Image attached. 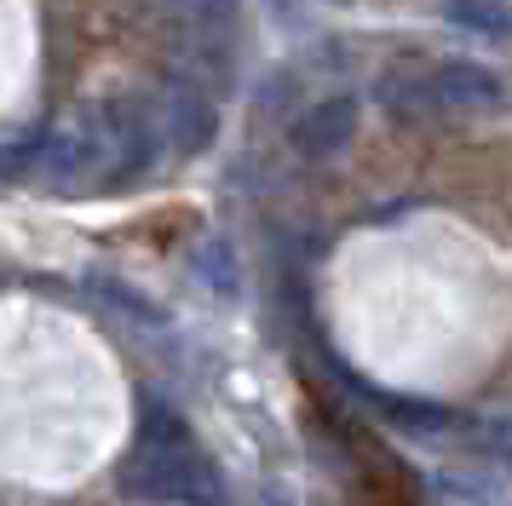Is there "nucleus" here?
<instances>
[{"label": "nucleus", "mask_w": 512, "mask_h": 506, "mask_svg": "<svg viewBox=\"0 0 512 506\" xmlns=\"http://www.w3.org/2000/svg\"><path fill=\"white\" fill-rule=\"evenodd\" d=\"M121 489L139 501H173V506H219L225 501V472L208 460L185 426V414L162 403L156 391L139 397V437L121 460Z\"/></svg>", "instance_id": "obj_1"}, {"label": "nucleus", "mask_w": 512, "mask_h": 506, "mask_svg": "<svg viewBox=\"0 0 512 506\" xmlns=\"http://www.w3.org/2000/svg\"><path fill=\"white\" fill-rule=\"evenodd\" d=\"M426 87L438 110H495L501 104V81L495 69L472 64V58H449V64L426 69Z\"/></svg>", "instance_id": "obj_2"}, {"label": "nucleus", "mask_w": 512, "mask_h": 506, "mask_svg": "<svg viewBox=\"0 0 512 506\" xmlns=\"http://www.w3.org/2000/svg\"><path fill=\"white\" fill-rule=\"evenodd\" d=\"M351 127H357V104H351V98H323V104H311V110L300 115V127H294V150L311 156V161H323L351 138Z\"/></svg>", "instance_id": "obj_3"}, {"label": "nucleus", "mask_w": 512, "mask_h": 506, "mask_svg": "<svg viewBox=\"0 0 512 506\" xmlns=\"http://www.w3.org/2000/svg\"><path fill=\"white\" fill-rule=\"evenodd\" d=\"M380 420L403 426L409 437H461L472 432V420L449 403H420V397H380Z\"/></svg>", "instance_id": "obj_4"}, {"label": "nucleus", "mask_w": 512, "mask_h": 506, "mask_svg": "<svg viewBox=\"0 0 512 506\" xmlns=\"http://www.w3.org/2000/svg\"><path fill=\"white\" fill-rule=\"evenodd\" d=\"M98 156H104V138H98V127H87V121L52 127V133L41 138V173H87Z\"/></svg>", "instance_id": "obj_5"}, {"label": "nucleus", "mask_w": 512, "mask_h": 506, "mask_svg": "<svg viewBox=\"0 0 512 506\" xmlns=\"http://www.w3.org/2000/svg\"><path fill=\"white\" fill-rule=\"evenodd\" d=\"M443 501H449V506H495L501 495H489V478H472V472H443Z\"/></svg>", "instance_id": "obj_6"}, {"label": "nucleus", "mask_w": 512, "mask_h": 506, "mask_svg": "<svg viewBox=\"0 0 512 506\" xmlns=\"http://www.w3.org/2000/svg\"><path fill=\"white\" fill-rule=\"evenodd\" d=\"M443 18L484 29V35H501V29H512V6H443Z\"/></svg>", "instance_id": "obj_7"}, {"label": "nucleus", "mask_w": 512, "mask_h": 506, "mask_svg": "<svg viewBox=\"0 0 512 506\" xmlns=\"http://www.w3.org/2000/svg\"><path fill=\"white\" fill-rule=\"evenodd\" d=\"M472 432H478V443H484V449H489L495 460H501V466H512V409L484 414V420H478Z\"/></svg>", "instance_id": "obj_8"}, {"label": "nucleus", "mask_w": 512, "mask_h": 506, "mask_svg": "<svg viewBox=\"0 0 512 506\" xmlns=\"http://www.w3.org/2000/svg\"><path fill=\"white\" fill-rule=\"evenodd\" d=\"M29 173H41V138L6 144V150H0V179H29Z\"/></svg>", "instance_id": "obj_9"}, {"label": "nucleus", "mask_w": 512, "mask_h": 506, "mask_svg": "<svg viewBox=\"0 0 512 506\" xmlns=\"http://www.w3.org/2000/svg\"><path fill=\"white\" fill-rule=\"evenodd\" d=\"M93 288L98 294H110L121 305V311H127V317H144V322H156L162 317V311H156V305H150V299L139 294V288H127V282H116V276H93Z\"/></svg>", "instance_id": "obj_10"}, {"label": "nucleus", "mask_w": 512, "mask_h": 506, "mask_svg": "<svg viewBox=\"0 0 512 506\" xmlns=\"http://www.w3.org/2000/svg\"><path fill=\"white\" fill-rule=\"evenodd\" d=\"M363 506H420V483H357Z\"/></svg>", "instance_id": "obj_11"}, {"label": "nucleus", "mask_w": 512, "mask_h": 506, "mask_svg": "<svg viewBox=\"0 0 512 506\" xmlns=\"http://www.w3.org/2000/svg\"><path fill=\"white\" fill-rule=\"evenodd\" d=\"M173 121L185 127V150H196V144L208 138V127H213V110L196 104V98H173Z\"/></svg>", "instance_id": "obj_12"}, {"label": "nucleus", "mask_w": 512, "mask_h": 506, "mask_svg": "<svg viewBox=\"0 0 512 506\" xmlns=\"http://www.w3.org/2000/svg\"><path fill=\"white\" fill-rule=\"evenodd\" d=\"M265 506H294V495H288V489H271V495H265Z\"/></svg>", "instance_id": "obj_13"}]
</instances>
